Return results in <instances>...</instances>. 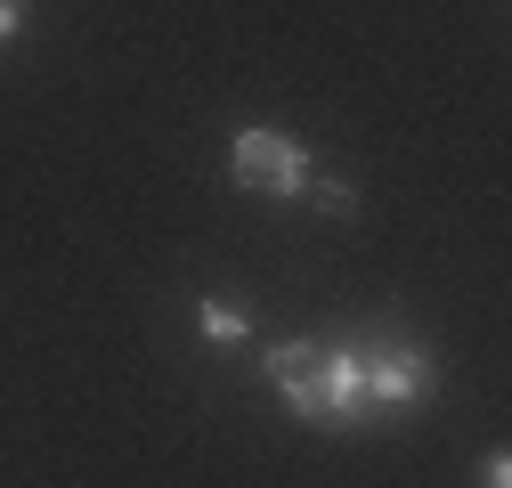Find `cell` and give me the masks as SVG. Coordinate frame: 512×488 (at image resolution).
Returning <instances> with one entry per match:
<instances>
[{"label":"cell","instance_id":"1","mask_svg":"<svg viewBox=\"0 0 512 488\" xmlns=\"http://www.w3.org/2000/svg\"><path fill=\"white\" fill-rule=\"evenodd\" d=\"M228 163H236V188H252V196H301L309 188V155L285 131H236Z\"/></svg>","mask_w":512,"mask_h":488},{"label":"cell","instance_id":"2","mask_svg":"<svg viewBox=\"0 0 512 488\" xmlns=\"http://www.w3.org/2000/svg\"><path fill=\"white\" fill-rule=\"evenodd\" d=\"M366 358V415L374 407H415V399H431V358L415 350V342H382V350H358Z\"/></svg>","mask_w":512,"mask_h":488},{"label":"cell","instance_id":"3","mask_svg":"<svg viewBox=\"0 0 512 488\" xmlns=\"http://www.w3.org/2000/svg\"><path fill=\"white\" fill-rule=\"evenodd\" d=\"M317 366H326V342H277L269 350V383H277V399L301 415V399H309V383H317Z\"/></svg>","mask_w":512,"mask_h":488},{"label":"cell","instance_id":"4","mask_svg":"<svg viewBox=\"0 0 512 488\" xmlns=\"http://www.w3.org/2000/svg\"><path fill=\"white\" fill-rule=\"evenodd\" d=\"M196 326H204L212 342H244V334H252V318L236 310V301H204V310H196Z\"/></svg>","mask_w":512,"mask_h":488},{"label":"cell","instance_id":"5","mask_svg":"<svg viewBox=\"0 0 512 488\" xmlns=\"http://www.w3.org/2000/svg\"><path fill=\"white\" fill-rule=\"evenodd\" d=\"M317 212H326V220H342V212H358V188H350V179H317Z\"/></svg>","mask_w":512,"mask_h":488},{"label":"cell","instance_id":"6","mask_svg":"<svg viewBox=\"0 0 512 488\" xmlns=\"http://www.w3.org/2000/svg\"><path fill=\"white\" fill-rule=\"evenodd\" d=\"M17 25H25V0H0V41H17Z\"/></svg>","mask_w":512,"mask_h":488},{"label":"cell","instance_id":"7","mask_svg":"<svg viewBox=\"0 0 512 488\" xmlns=\"http://www.w3.org/2000/svg\"><path fill=\"white\" fill-rule=\"evenodd\" d=\"M480 488H512V464H504V456H488V464H480Z\"/></svg>","mask_w":512,"mask_h":488}]
</instances>
